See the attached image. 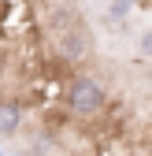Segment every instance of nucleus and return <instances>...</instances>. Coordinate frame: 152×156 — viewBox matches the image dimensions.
Instances as JSON below:
<instances>
[{
	"instance_id": "f257e3e1",
	"label": "nucleus",
	"mask_w": 152,
	"mask_h": 156,
	"mask_svg": "<svg viewBox=\"0 0 152 156\" xmlns=\"http://www.w3.org/2000/svg\"><path fill=\"white\" fill-rule=\"evenodd\" d=\"M63 101H67V108L74 112V115H97L100 108H104V101H108V89L97 82V78H89V74H78V78H71V86H67V93H63Z\"/></svg>"
},
{
	"instance_id": "f03ea898",
	"label": "nucleus",
	"mask_w": 152,
	"mask_h": 156,
	"mask_svg": "<svg viewBox=\"0 0 152 156\" xmlns=\"http://www.w3.org/2000/svg\"><path fill=\"white\" fill-rule=\"evenodd\" d=\"M56 52H60L63 63H82L85 56L93 52V34L89 26L82 23V19H71V23H63L60 30H56Z\"/></svg>"
},
{
	"instance_id": "7ed1b4c3",
	"label": "nucleus",
	"mask_w": 152,
	"mask_h": 156,
	"mask_svg": "<svg viewBox=\"0 0 152 156\" xmlns=\"http://www.w3.org/2000/svg\"><path fill=\"white\" fill-rule=\"evenodd\" d=\"M22 126V108L15 101H0V134H15Z\"/></svg>"
},
{
	"instance_id": "20e7f679",
	"label": "nucleus",
	"mask_w": 152,
	"mask_h": 156,
	"mask_svg": "<svg viewBox=\"0 0 152 156\" xmlns=\"http://www.w3.org/2000/svg\"><path fill=\"white\" fill-rule=\"evenodd\" d=\"M141 52H145V56H152V30L145 34V41H141Z\"/></svg>"
},
{
	"instance_id": "39448f33",
	"label": "nucleus",
	"mask_w": 152,
	"mask_h": 156,
	"mask_svg": "<svg viewBox=\"0 0 152 156\" xmlns=\"http://www.w3.org/2000/svg\"><path fill=\"white\" fill-rule=\"evenodd\" d=\"M0 71H4V56H0Z\"/></svg>"
}]
</instances>
